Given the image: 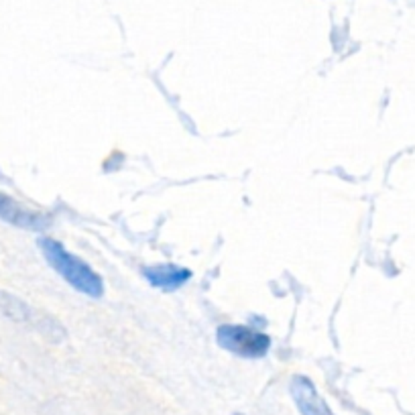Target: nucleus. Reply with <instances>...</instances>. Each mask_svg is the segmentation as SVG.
Instances as JSON below:
<instances>
[{
    "label": "nucleus",
    "instance_id": "nucleus-1",
    "mask_svg": "<svg viewBox=\"0 0 415 415\" xmlns=\"http://www.w3.org/2000/svg\"><path fill=\"white\" fill-rule=\"evenodd\" d=\"M39 247L43 250L47 263H49L71 287H76L78 291H82L86 296L100 298L104 293V285L98 275L86 265L83 261L76 259L74 255H69L57 240L53 238H41Z\"/></svg>",
    "mask_w": 415,
    "mask_h": 415
},
{
    "label": "nucleus",
    "instance_id": "nucleus-2",
    "mask_svg": "<svg viewBox=\"0 0 415 415\" xmlns=\"http://www.w3.org/2000/svg\"><path fill=\"white\" fill-rule=\"evenodd\" d=\"M218 344L236 356L261 358L271 349V338L267 334L250 330L249 326L224 324L218 328Z\"/></svg>",
    "mask_w": 415,
    "mask_h": 415
},
{
    "label": "nucleus",
    "instance_id": "nucleus-3",
    "mask_svg": "<svg viewBox=\"0 0 415 415\" xmlns=\"http://www.w3.org/2000/svg\"><path fill=\"white\" fill-rule=\"evenodd\" d=\"M0 310L6 314L8 317L23 322V324H29L31 328L43 332L45 336H51L53 340H64V328H59V324L55 320H49L47 316L35 312L33 308H29L27 303H23L21 299L13 298L8 293H0Z\"/></svg>",
    "mask_w": 415,
    "mask_h": 415
},
{
    "label": "nucleus",
    "instance_id": "nucleus-4",
    "mask_svg": "<svg viewBox=\"0 0 415 415\" xmlns=\"http://www.w3.org/2000/svg\"><path fill=\"white\" fill-rule=\"evenodd\" d=\"M0 220L25 228V230H45L51 226V218L25 208L23 204H18L17 199L8 198L4 194H0Z\"/></svg>",
    "mask_w": 415,
    "mask_h": 415
},
{
    "label": "nucleus",
    "instance_id": "nucleus-5",
    "mask_svg": "<svg viewBox=\"0 0 415 415\" xmlns=\"http://www.w3.org/2000/svg\"><path fill=\"white\" fill-rule=\"evenodd\" d=\"M289 391H291V397L296 401L301 415H334L328 403L320 397L314 382L308 377H293L291 385H289Z\"/></svg>",
    "mask_w": 415,
    "mask_h": 415
},
{
    "label": "nucleus",
    "instance_id": "nucleus-6",
    "mask_svg": "<svg viewBox=\"0 0 415 415\" xmlns=\"http://www.w3.org/2000/svg\"><path fill=\"white\" fill-rule=\"evenodd\" d=\"M143 273H145L147 281L153 287H159V289H165V291H175L177 287H182L183 283L192 277V271L175 265L147 267Z\"/></svg>",
    "mask_w": 415,
    "mask_h": 415
},
{
    "label": "nucleus",
    "instance_id": "nucleus-7",
    "mask_svg": "<svg viewBox=\"0 0 415 415\" xmlns=\"http://www.w3.org/2000/svg\"><path fill=\"white\" fill-rule=\"evenodd\" d=\"M236 415H240V414H236Z\"/></svg>",
    "mask_w": 415,
    "mask_h": 415
}]
</instances>
